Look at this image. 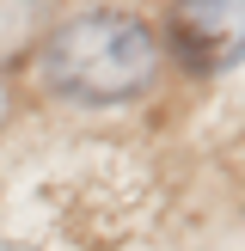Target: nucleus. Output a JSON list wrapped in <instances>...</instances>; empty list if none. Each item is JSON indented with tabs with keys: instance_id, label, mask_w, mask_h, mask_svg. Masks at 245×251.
<instances>
[{
	"instance_id": "nucleus-1",
	"label": "nucleus",
	"mask_w": 245,
	"mask_h": 251,
	"mask_svg": "<svg viewBox=\"0 0 245 251\" xmlns=\"http://www.w3.org/2000/svg\"><path fill=\"white\" fill-rule=\"evenodd\" d=\"M159 31L129 6H86L68 12L55 31L37 43V86L61 104L80 110H110L135 104L147 86L159 80Z\"/></svg>"
},
{
	"instance_id": "nucleus-2",
	"label": "nucleus",
	"mask_w": 245,
	"mask_h": 251,
	"mask_svg": "<svg viewBox=\"0 0 245 251\" xmlns=\"http://www.w3.org/2000/svg\"><path fill=\"white\" fill-rule=\"evenodd\" d=\"M166 37L184 68L227 74L245 61V0H172Z\"/></svg>"
},
{
	"instance_id": "nucleus-3",
	"label": "nucleus",
	"mask_w": 245,
	"mask_h": 251,
	"mask_svg": "<svg viewBox=\"0 0 245 251\" xmlns=\"http://www.w3.org/2000/svg\"><path fill=\"white\" fill-rule=\"evenodd\" d=\"M6 117H12V86H6V74H0V129H6Z\"/></svg>"
},
{
	"instance_id": "nucleus-4",
	"label": "nucleus",
	"mask_w": 245,
	"mask_h": 251,
	"mask_svg": "<svg viewBox=\"0 0 245 251\" xmlns=\"http://www.w3.org/2000/svg\"><path fill=\"white\" fill-rule=\"evenodd\" d=\"M0 251H37V245H19V239H0Z\"/></svg>"
}]
</instances>
